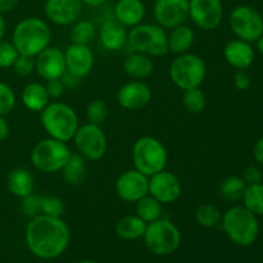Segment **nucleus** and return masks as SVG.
<instances>
[{
  "instance_id": "obj_1",
  "label": "nucleus",
  "mask_w": 263,
  "mask_h": 263,
  "mask_svg": "<svg viewBox=\"0 0 263 263\" xmlns=\"http://www.w3.org/2000/svg\"><path fill=\"white\" fill-rule=\"evenodd\" d=\"M69 229L61 217L39 215L26 228V243L36 257L57 258L69 244Z\"/></svg>"
},
{
  "instance_id": "obj_2",
  "label": "nucleus",
  "mask_w": 263,
  "mask_h": 263,
  "mask_svg": "<svg viewBox=\"0 0 263 263\" xmlns=\"http://www.w3.org/2000/svg\"><path fill=\"white\" fill-rule=\"evenodd\" d=\"M51 41V31L48 23L37 17H27L15 25L12 43L23 55L36 57L48 48Z\"/></svg>"
},
{
  "instance_id": "obj_3",
  "label": "nucleus",
  "mask_w": 263,
  "mask_h": 263,
  "mask_svg": "<svg viewBox=\"0 0 263 263\" xmlns=\"http://www.w3.org/2000/svg\"><path fill=\"white\" fill-rule=\"evenodd\" d=\"M41 126L49 138L68 143L80 127L77 113L67 103L54 100L40 112Z\"/></svg>"
},
{
  "instance_id": "obj_4",
  "label": "nucleus",
  "mask_w": 263,
  "mask_h": 263,
  "mask_svg": "<svg viewBox=\"0 0 263 263\" xmlns=\"http://www.w3.org/2000/svg\"><path fill=\"white\" fill-rule=\"evenodd\" d=\"M223 231L231 241L241 247H248L257 240L259 223L257 216L244 205H234L221 218Z\"/></svg>"
},
{
  "instance_id": "obj_5",
  "label": "nucleus",
  "mask_w": 263,
  "mask_h": 263,
  "mask_svg": "<svg viewBox=\"0 0 263 263\" xmlns=\"http://www.w3.org/2000/svg\"><path fill=\"white\" fill-rule=\"evenodd\" d=\"M170 79L182 91L197 89L204 82L207 66L198 54L184 53L175 57L170 64Z\"/></svg>"
},
{
  "instance_id": "obj_6",
  "label": "nucleus",
  "mask_w": 263,
  "mask_h": 263,
  "mask_svg": "<svg viewBox=\"0 0 263 263\" xmlns=\"http://www.w3.org/2000/svg\"><path fill=\"white\" fill-rule=\"evenodd\" d=\"M133 162L135 170L151 177L166 168L168 154L166 146L153 136H141L133 146Z\"/></svg>"
},
{
  "instance_id": "obj_7",
  "label": "nucleus",
  "mask_w": 263,
  "mask_h": 263,
  "mask_svg": "<svg viewBox=\"0 0 263 263\" xmlns=\"http://www.w3.org/2000/svg\"><path fill=\"white\" fill-rule=\"evenodd\" d=\"M72 156L67 143L53 138L37 141L30 153V161L37 171L44 174H55L63 168Z\"/></svg>"
},
{
  "instance_id": "obj_8",
  "label": "nucleus",
  "mask_w": 263,
  "mask_h": 263,
  "mask_svg": "<svg viewBox=\"0 0 263 263\" xmlns=\"http://www.w3.org/2000/svg\"><path fill=\"white\" fill-rule=\"evenodd\" d=\"M127 43L136 53L148 57H161L168 53L167 32L157 23H143L131 27Z\"/></svg>"
},
{
  "instance_id": "obj_9",
  "label": "nucleus",
  "mask_w": 263,
  "mask_h": 263,
  "mask_svg": "<svg viewBox=\"0 0 263 263\" xmlns=\"http://www.w3.org/2000/svg\"><path fill=\"white\" fill-rule=\"evenodd\" d=\"M143 238L149 251L157 256H168L174 253L181 243L179 228L167 218H159L154 222L146 223Z\"/></svg>"
},
{
  "instance_id": "obj_10",
  "label": "nucleus",
  "mask_w": 263,
  "mask_h": 263,
  "mask_svg": "<svg viewBox=\"0 0 263 263\" xmlns=\"http://www.w3.org/2000/svg\"><path fill=\"white\" fill-rule=\"evenodd\" d=\"M72 140L76 146L77 153L84 157L86 161H100L107 152V135L99 125L87 122L80 126Z\"/></svg>"
},
{
  "instance_id": "obj_11",
  "label": "nucleus",
  "mask_w": 263,
  "mask_h": 263,
  "mask_svg": "<svg viewBox=\"0 0 263 263\" xmlns=\"http://www.w3.org/2000/svg\"><path fill=\"white\" fill-rule=\"evenodd\" d=\"M229 23L236 37L247 43H256L263 35L262 15L248 5L234 8L229 17Z\"/></svg>"
},
{
  "instance_id": "obj_12",
  "label": "nucleus",
  "mask_w": 263,
  "mask_h": 263,
  "mask_svg": "<svg viewBox=\"0 0 263 263\" xmlns=\"http://www.w3.org/2000/svg\"><path fill=\"white\" fill-rule=\"evenodd\" d=\"M189 18L197 27L212 31L220 26L223 18L221 0H189Z\"/></svg>"
},
{
  "instance_id": "obj_13",
  "label": "nucleus",
  "mask_w": 263,
  "mask_h": 263,
  "mask_svg": "<svg viewBox=\"0 0 263 263\" xmlns=\"http://www.w3.org/2000/svg\"><path fill=\"white\" fill-rule=\"evenodd\" d=\"M153 15L157 25L172 30L189 18V0H154Z\"/></svg>"
},
{
  "instance_id": "obj_14",
  "label": "nucleus",
  "mask_w": 263,
  "mask_h": 263,
  "mask_svg": "<svg viewBox=\"0 0 263 263\" xmlns=\"http://www.w3.org/2000/svg\"><path fill=\"white\" fill-rule=\"evenodd\" d=\"M182 192L179 177L166 168L149 177V195L156 198L162 204L176 202Z\"/></svg>"
},
{
  "instance_id": "obj_15",
  "label": "nucleus",
  "mask_w": 263,
  "mask_h": 263,
  "mask_svg": "<svg viewBox=\"0 0 263 263\" xmlns=\"http://www.w3.org/2000/svg\"><path fill=\"white\" fill-rule=\"evenodd\" d=\"M116 193L123 202L136 203L149 194V177L135 168L122 172L116 181Z\"/></svg>"
},
{
  "instance_id": "obj_16",
  "label": "nucleus",
  "mask_w": 263,
  "mask_h": 263,
  "mask_svg": "<svg viewBox=\"0 0 263 263\" xmlns=\"http://www.w3.org/2000/svg\"><path fill=\"white\" fill-rule=\"evenodd\" d=\"M82 7L81 0H45L44 13L54 25L69 26L80 20Z\"/></svg>"
},
{
  "instance_id": "obj_17",
  "label": "nucleus",
  "mask_w": 263,
  "mask_h": 263,
  "mask_svg": "<svg viewBox=\"0 0 263 263\" xmlns=\"http://www.w3.org/2000/svg\"><path fill=\"white\" fill-rule=\"evenodd\" d=\"M152 100V90L149 85L141 80H133L120 87L117 102L126 110H140Z\"/></svg>"
},
{
  "instance_id": "obj_18",
  "label": "nucleus",
  "mask_w": 263,
  "mask_h": 263,
  "mask_svg": "<svg viewBox=\"0 0 263 263\" xmlns=\"http://www.w3.org/2000/svg\"><path fill=\"white\" fill-rule=\"evenodd\" d=\"M64 61L66 71L82 80L92 71L95 57L89 45L72 43L64 51Z\"/></svg>"
},
{
  "instance_id": "obj_19",
  "label": "nucleus",
  "mask_w": 263,
  "mask_h": 263,
  "mask_svg": "<svg viewBox=\"0 0 263 263\" xmlns=\"http://www.w3.org/2000/svg\"><path fill=\"white\" fill-rule=\"evenodd\" d=\"M35 71L43 80L61 79L62 74L66 72V61H64V51L57 46H50L44 49L41 53L35 57Z\"/></svg>"
},
{
  "instance_id": "obj_20",
  "label": "nucleus",
  "mask_w": 263,
  "mask_h": 263,
  "mask_svg": "<svg viewBox=\"0 0 263 263\" xmlns=\"http://www.w3.org/2000/svg\"><path fill=\"white\" fill-rule=\"evenodd\" d=\"M223 57L231 67L236 69H248L253 64L256 54L251 43L235 39L229 41L223 48Z\"/></svg>"
},
{
  "instance_id": "obj_21",
  "label": "nucleus",
  "mask_w": 263,
  "mask_h": 263,
  "mask_svg": "<svg viewBox=\"0 0 263 263\" xmlns=\"http://www.w3.org/2000/svg\"><path fill=\"white\" fill-rule=\"evenodd\" d=\"M145 13L146 8L143 0H117L113 8L115 18L126 28L140 25Z\"/></svg>"
},
{
  "instance_id": "obj_22",
  "label": "nucleus",
  "mask_w": 263,
  "mask_h": 263,
  "mask_svg": "<svg viewBox=\"0 0 263 263\" xmlns=\"http://www.w3.org/2000/svg\"><path fill=\"white\" fill-rule=\"evenodd\" d=\"M127 30L116 18L103 22L99 31V39L103 48L109 51H117L127 43Z\"/></svg>"
},
{
  "instance_id": "obj_23",
  "label": "nucleus",
  "mask_w": 263,
  "mask_h": 263,
  "mask_svg": "<svg viewBox=\"0 0 263 263\" xmlns=\"http://www.w3.org/2000/svg\"><path fill=\"white\" fill-rule=\"evenodd\" d=\"M123 71L128 77L134 80H145L153 73L154 63L152 57L141 53H133L123 61Z\"/></svg>"
},
{
  "instance_id": "obj_24",
  "label": "nucleus",
  "mask_w": 263,
  "mask_h": 263,
  "mask_svg": "<svg viewBox=\"0 0 263 263\" xmlns=\"http://www.w3.org/2000/svg\"><path fill=\"white\" fill-rule=\"evenodd\" d=\"M23 105L31 112L40 113L46 105L50 103L48 91L45 89V85L40 82H30L26 85L21 94Z\"/></svg>"
},
{
  "instance_id": "obj_25",
  "label": "nucleus",
  "mask_w": 263,
  "mask_h": 263,
  "mask_svg": "<svg viewBox=\"0 0 263 263\" xmlns=\"http://www.w3.org/2000/svg\"><path fill=\"white\" fill-rule=\"evenodd\" d=\"M8 189L14 197L23 199L33 193L35 179L32 174L26 168H14L8 176Z\"/></svg>"
},
{
  "instance_id": "obj_26",
  "label": "nucleus",
  "mask_w": 263,
  "mask_h": 263,
  "mask_svg": "<svg viewBox=\"0 0 263 263\" xmlns=\"http://www.w3.org/2000/svg\"><path fill=\"white\" fill-rule=\"evenodd\" d=\"M195 40V33L190 26L180 25L172 28L170 35H167V43H168V51L176 54H184L189 51Z\"/></svg>"
},
{
  "instance_id": "obj_27",
  "label": "nucleus",
  "mask_w": 263,
  "mask_h": 263,
  "mask_svg": "<svg viewBox=\"0 0 263 263\" xmlns=\"http://www.w3.org/2000/svg\"><path fill=\"white\" fill-rule=\"evenodd\" d=\"M146 223L138 215H127L116 223V234L123 240H136L143 238Z\"/></svg>"
},
{
  "instance_id": "obj_28",
  "label": "nucleus",
  "mask_w": 263,
  "mask_h": 263,
  "mask_svg": "<svg viewBox=\"0 0 263 263\" xmlns=\"http://www.w3.org/2000/svg\"><path fill=\"white\" fill-rule=\"evenodd\" d=\"M62 171V177L68 185H80L86 175V159L79 153L69 157L67 163L64 164Z\"/></svg>"
},
{
  "instance_id": "obj_29",
  "label": "nucleus",
  "mask_w": 263,
  "mask_h": 263,
  "mask_svg": "<svg viewBox=\"0 0 263 263\" xmlns=\"http://www.w3.org/2000/svg\"><path fill=\"white\" fill-rule=\"evenodd\" d=\"M136 215L141 218L145 223L154 222V221L162 218L163 215V204L153 198L152 195H145L135 203Z\"/></svg>"
},
{
  "instance_id": "obj_30",
  "label": "nucleus",
  "mask_w": 263,
  "mask_h": 263,
  "mask_svg": "<svg viewBox=\"0 0 263 263\" xmlns=\"http://www.w3.org/2000/svg\"><path fill=\"white\" fill-rule=\"evenodd\" d=\"M247 182L240 176H230L222 181L220 186L221 197L229 202H239L243 199L247 189Z\"/></svg>"
},
{
  "instance_id": "obj_31",
  "label": "nucleus",
  "mask_w": 263,
  "mask_h": 263,
  "mask_svg": "<svg viewBox=\"0 0 263 263\" xmlns=\"http://www.w3.org/2000/svg\"><path fill=\"white\" fill-rule=\"evenodd\" d=\"M97 36V28L94 23L87 20H79L72 25L71 40L73 44L89 45Z\"/></svg>"
},
{
  "instance_id": "obj_32",
  "label": "nucleus",
  "mask_w": 263,
  "mask_h": 263,
  "mask_svg": "<svg viewBox=\"0 0 263 263\" xmlns=\"http://www.w3.org/2000/svg\"><path fill=\"white\" fill-rule=\"evenodd\" d=\"M244 202V207L251 211L256 216H263V184L248 185L241 199Z\"/></svg>"
},
{
  "instance_id": "obj_33",
  "label": "nucleus",
  "mask_w": 263,
  "mask_h": 263,
  "mask_svg": "<svg viewBox=\"0 0 263 263\" xmlns=\"http://www.w3.org/2000/svg\"><path fill=\"white\" fill-rule=\"evenodd\" d=\"M221 218H222V212L215 204L205 203L199 205L195 211V220L203 228H213L221 222Z\"/></svg>"
},
{
  "instance_id": "obj_34",
  "label": "nucleus",
  "mask_w": 263,
  "mask_h": 263,
  "mask_svg": "<svg viewBox=\"0 0 263 263\" xmlns=\"http://www.w3.org/2000/svg\"><path fill=\"white\" fill-rule=\"evenodd\" d=\"M182 103H184V107L186 108L187 112L200 113L204 110L205 105H207V98H205L203 90H200V87H197V89H190L184 91Z\"/></svg>"
},
{
  "instance_id": "obj_35",
  "label": "nucleus",
  "mask_w": 263,
  "mask_h": 263,
  "mask_svg": "<svg viewBox=\"0 0 263 263\" xmlns=\"http://www.w3.org/2000/svg\"><path fill=\"white\" fill-rule=\"evenodd\" d=\"M109 108L105 100L103 99H94L87 104L86 107V118L89 123L102 126L104 121L108 118Z\"/></svg>"
},
{
  "instance_id": "obj_36",
  "label": "nucleus",
  "mask_w": 263,
  "mask_h": 263,
  "mask_svg": "<svg viewBox=\"0 0 263 263\" xmlns=\"http://www.w3.org/2000/svg\"><path fill=\"white\" fill-rule=\"evenodd\" d=\"M64 213L63 200L55 195H44L40 197V215L50 217H62Z\"/></svg>"
},
{
  "instance_id": "obj_37",
  "label": "nucleus",
  "mask_w": 263,
  "mask_h": 263,
  "mask_svg": "<svg viewBox=\"0 0 263 263\" xmlns=\"http://www.w3.org/2000/svg\"><path fill=\"white\" fill-rule=\"evenodd\" d=\"M15 102H17V98L12 87L5 82L0 81V116L9 115L14 109Z\"/></svg>"
},
{
  "instance_id": "obj_38",
  "label": "nucleus",
  "mask_w": 263,
  "mask_h": 263,
  "mask_svg": "<svg viewBox=\"0 0 263 263\" xmlns=\"http://www.w3.org/2000/svg\"><path fill=\"white\" fill-rule=\"evenodd\" d=\"M20 53L12 41L0 40V68H10Z\"/></svg>"
},
{
  "instance_id": "obj_39",
  "label": "nucleus",
  "mask_w": 263,
  "mask_h": 263,
  "mask_svg": "<svg viewBox=\"0 0 263 263\" xmlns=\"http://www.w3.org/2000/svg\"><path fill=\"white\" fill-rule=\"evenodd\" d=\"M35 57L30 55H23V54H20L18 58L15 59L14 64H13V71L17 76L20 77H28L35 72Z\"/></svg>"
},
{
  "instance_id": "obj_40",
  "label": "nucleus",
  "mask_w": 263,
  "mask_h": 263,
  "mask_svg": "<svg viewBox=\"0 0 263 263\" xmlns=\"http://www.w3.org/2000/svg\"><path fill=\"white\" fill-rule=\"evenodd\" d=\"M21 208H22V212L25 213L27 217H36V216L40 215V197H39V195H35L32 193V194L28 195V197L23 198Z\"/></svg>"
},
{
  "instance_id": "obj_41",
  "label": "nucleus",
  "mask_w": 263,
  "mask_h": 263,
  "mask_svg": "<svg viewBox=\"0 0 263 263\" xmlns=\"http://www.w3.org/2000/svg\"><path fill=\"white\" fill-rule=\"evenodd\" d=\"M44 85H45V89L46 91H48L49 98L53 100L59 99V98L64 94V90H66V87H64L63 82H62L61 79L48 80V81H45V84Z\"/></svg>"
},
{
  "instance_id": "obj_42",
  "label": "nucleus",
  "mask_w": 263,
  "mask_h": 263,
  "mask_svg": "<svg viewBox=\"0 0 263 263\" xmlns=\"http://www.w3.org/2000/svg\"><path fill=\"white\" fill-rule=\"evenodd\" d=\"M234 86L240 91L248 89L251 86V76L246 69H238L234 74Z\"/></svg>"
},
{
  "instance_id": "obj_43",
  "label": "nucleus",
  "mask_w": 263,
  "mask_h": 263,
  "mask_svg": "<svg viewBox=\"0 0 263 263\" xmlns=\"http://www.w3.org/2000/svg\"><path fill=\"white\" fill-rule=\"evenodd\" d=\"M243 179H244V181L247 182V185L258 184V182H262L263 175H262L261 168L257 166H249L248 168L244 171Z\"/></svg>"
},
{
  "instance_id": "obj_44",
  "label": "nucleus",
  "mask_w": 263,
  "mask_h": 263,
  "mask_svg": "<svg viewBox=\"0 0 263 263\" xmlns=\"http://www.w3.org/2000/svg\"><path fill=\"white\" fill-rule=\"evenodd\" d=\"M61 80L62 82H63L64 87H68V89H74V87L79 86L80 82H81V79H79V77H76L74 74L69 73V72L67 71L62 74Z\"/></svg>"
},
{
  "instance_id": "obj_45",
  "label": "nucleus",
  "mask_w": 263,
  "mask_h": 263,
  "mask_svg": "<svg viewBox=\"0 0 263 263\" xmlns=\"http://www.w3.org/2000/svg\"><path fill=\"white\" fill-rule=\"evenodd\" d=\"M20 0H0V13H9L18 5Z\"/></svg>"
},
{
  "instance_id": "obj_46",
  "label": "nucleus",
  "mask_w": 263,
  "mask_h": 263,
  "mask_svg": "<svg viewBox=\"0 0 263 263\" xmlns=\"http://www.w3.org/2000/svg\"><path fill=\"white\" fill-rule=\"evenodd\" d=\"M253 157L259 164H263V138L259 139L253 148Z\"/></svg>"
},
{
  "instance_id": "obj_47",
  "label": "nucleus",
  "mask_w": 263,
  "mask_h": 263,
  "mask_svg": "<svg viewBox=\"0 0 263 263\" xmlns=\"http://www.w3.org/2000/svg\"><path fill=\"white\" fill-rule=\"evenodd\" d=\"M9 135V123L5 120L4 116H0V143L5 140Z\"/></svg>"
},
{
  "instance_id": "obj_48",
  "label": "nucleus",
  "mask_w": 263,
  "mask_h": 263,
  "mask_svg": "<svg viewBox=\"0 0 263 263\" xmlns=\"http://www.w3.org/2000/svg\"><path fill=\"white\" fill-rule=\"evenodd\" d=\"M108 0H81V3L84 5H87V7H91V8H98V7H102L107 3Z\"/></svg>"
},
{
  "instance_id": "obj_49",
  "label": "nucleus",
  "mask_w": 263,
  "mask_h": 263,
  "mask_svg": "<svg viewBox=\"0 0 263 263\" xmlns=\"http://www.w3.org/2000/svg\"><path fill=\"white\" fill-rule=\"evenodd\" d=\"M5 30H7V23H5L4 15L0 13V40H3V39H4Z\"/></svg>"
},
{
  "instance_id": "obj_50",
  "label": "nucleus",
  "mask_w": 263,
  "mask_h": 263,
  "mask_svg": "<svg viewBox=\"0 0 263 263\" xmlns=\"http://www.w3.org/2000/svg\"><path fill=\"white\" fill-rule=\"evenodd\" d=\"M256 43H257V49H258L259 53H261L263 55V35L258 39V40L256 41Z\"/></svg>"
},
{
  "instance_id": "obj_51",
  "label": "nucleus",
  "mask_w": 263,
  "mask_h": 263,
  "mask_svg": "<svg viewBox=\"0 0 263 263\" xmlns=\"http://www.w3.org/2000/svg\"><path fill=\"white\" fill-rule=\"evenodd\" d=\"M80 263H97L95 261H90V259H85V261H81Z\"/></svg>"
}]
</instances>
